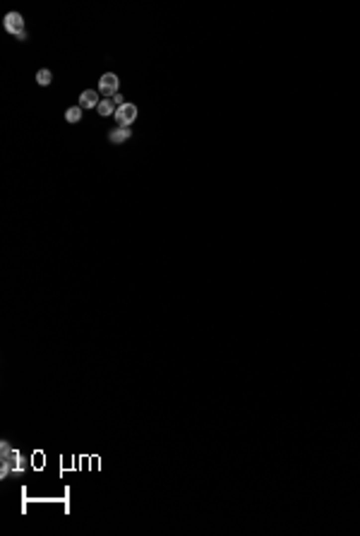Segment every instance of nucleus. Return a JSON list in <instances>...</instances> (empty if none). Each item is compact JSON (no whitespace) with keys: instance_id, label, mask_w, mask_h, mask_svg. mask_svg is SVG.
I'll return each instance as SVG.
<instances>
[{"instance_id":"f257e3e1","label":"nucleus","mask_w":360,"mask_h":536,"mask_svg":"<svg viewBox=\"0 0 360 536\" xmlns=\"http://www.w3.org/2000/svg\"><path fill=\"white\" fill-rule=\"evenodd\" d=\"M118 87H120L118 75L106 72V75H101V80H98V94H103V99H113L118 94Z\"/></svg>"},{"instance_id":"f03ea898","label":"nucleus","mask_w":360,"mask_h":536,"mask_svg":"<svg viewBox=\"0 0 360 536\" xmlns=\"http://www.w3.org/2000/svg\"><path fill=\"white\" fill-rule=\"evenodd\" d=\"M115 123L120 125V128H130V125L137 121V106L135 104H123V106H118V111H115Z\"/></svg>"},{"instance_id":"7ed1b4c3","label":"nucleus","mask_w":360,"mask_h":536,"mask_svg":"<svg viewBox=\"0 0 360 536\" xmlns=\"http://www.w3.org/2000/svg\"><path fill=\"white\" fill-rule=\"evenodd\" d=\"M2 24H5V31H7V34L17 36V34H22V31H24V17H22L19 12H7L5 14V19H2Z\"/></svg>"},{"instance_id":"20e7f679","label":"nucleus","mask_w":360,"mask_h":536,"mask_svg":"<svg viewBox=\"0 0 360 536\" xmlns=\"http://www.w3.org/2000/svg\"><path fill=\"white\" fill-rule=\"evenodd\" d=\"M98 104H101L98 92H94V89H84L82 94H80V104H77V106H82V109H96Z\"/></svg>"},{"instance_id":"39448f33","label":"nucleus","mask_w":360,"mask_h":536,"mask_svg":"<svg viewBox=\"0 0 360 536\" xmlns=\"http://www.w3.org/2000/svg\"><path fill=\"white\" fill-rule=\"evenodd\" d=\"M130 137H132V130H130V128H120V125L108 133V142H111V144H123V142H127Z\"/></svg>"},{"instance_id":"423d86ee","label":"nucleus","mask_w":360,"mask_h":536,"mask_svg":"<svg viewBox=\"0 0 360 536\" xmlns=\"http://www.w3.org/2000/svg\"><path fill=\"white\" fill-rule=\"evenodd\" d=\"M96 111H98V116H103V118H108V116H115V111H118V106L113 104L111 99H101V104L96 106Z\"/></svg>"},{"instance_id":"0eeeda50","label":"nucleus","mask_w":360,"mask_h":536,"mask_svg":"<svg viewBox=\"0 0 360 536\" xmlns=\"http://www.w3.org/2000/svg\"><path fill=\"white\" fill-rule=\"evenodd\" d=\"M82 106H70L68 111H65V121L68 123H80L82 121Z\"/></svg>"},{"instance_id":"6e6552de","label":"nucleus","mask_w":360,"mask_h":536,"mask_svg":"<svg viewBox=\"0 0 360 536\" xmlns=\"http://www.w3.org/2000/svg\"><path fill=\"white\" fill-rule=\"evenodd\" d=\"M36 82L41 84V87H48V84L53 82V72H51V70H46V68H41L39 72H36Z\"/></svg>"},{"instance_id":"1a4fd4ad","label":"nucleus","mask_w":360,"mask_h":536,"mask_svg":"<svg viewBox=\"0 0 360 536\" xmlns=\"http://www.w3.org/2000/svg\"><path fill=\"white\" fill-rule=\"evenodd\" d=\"M111 101H113V104H115V106H123V104H127V101H125V99H123V94H115V97H113Z\"/></svg>"},{"instance_id":"9d476101","label":"nucleus","mask_w":360,"mask_h":536,"mask_svg":"<svg viewBox=\"0 0 360 536\" xmlns=\"http://www.w3.org/2000/svg\"><path fill=\"white\" fill-rule=\"evenodd\" d=\"M14 39H17V41H27V31H22V34H17Z\"/></svg>"}]
</instances>
